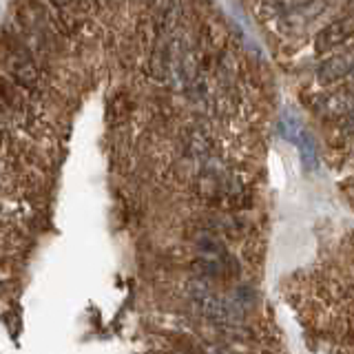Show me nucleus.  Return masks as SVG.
<instances>
[{
	"instance_id": "20e7f679",
	"label": "nucleus",
	"mask_w": 354,
	"mask_h": 354,
	"mask_svg": "<svg viewBox=\"0 0 354 354\" xmlns=\"http://www.w3.org/2000/svg\"><path fill=\"white\" fill-rule=\"evenodd\" d=\"M182 151L188 162L202 164L213 155V140L202 127H186L182 131Z\"/></svg>"
},
{
	"instance_id": "f257e3e1",
	"label": "nucleus",
	"mask_w": 354,
	"mask_h": 354,
	"mask_svg": "<svg viewBox=\"0 0 354 354\" xmlns=\"http://www.w3.org/2000/svg\"><path fill=\"white\" fill-rule=\"evenodd\" d=\"M5 75L11 77L16 84L27 88L31 93H38L44 86V71L40 69V60L29 51V47L22 42L16 31L9 25L5 27Z\"/></svg>"
},
{
	"instance_id": "7ed1b4c3",
	"label": "nucleus",
	"mask_w": 354,
	"mask_h": 354,
	"mask_svg": "<svg viewBox=\"0 0 354 354\" xmlns=\"http://www.w3.org/2000/svg\"><path fill=\"white\" fill-rule=\"evenodd\" d=\"M350 36H354V11H346L341 18L335 22H330L328 27H324L317 33L315 49L317 53H330L337 47H341Z\"/></svg>"
},
{
	"instance_id": "6e6552de",
	"label": "nucleus",
	"mask_w": 354,
	"mask_h": 354,
	"mask_svg": "<svg viewBox=\"0 0 354 354\" xmlns=\"http://www.w3.org/2000/svg\"><path fill=\"white\" fill-rule=\"evenodd\" d=\"M337 122H339V131L343 136H354V109L348 111L346 115H341Z\"/></svg>"
},
{
	"instance_id": "f8f14e48",
	"label": "nucleus",
	"mask_w": 354,
	"mask_h": 354,
	"mask_svg": "<svg viewBox=\"0 0 354 354\" xmlns=\"http://www.w3.org/2000/svg\"><path fill=\"white\" fill-rule=\"evenodd\" d=\"M106 3H109V0H95V5H97V7H104Z\"/></svg>"
},
{
	"instance_id": "f03ea898",
	"label": "nucleus",
	"mask_w": 354,
	"mask_h": 354,
	"mask_svg": "<svg viewBox=\"0 0 354 354\" xmlns=\"http://www.w3.org/2000/svg\"><path fill=\"white\" fill-rule=\"evenodd\" d=\"M354 71V47L341 49L337 53L328 55V58L319 64L317 69V82L319 84H337L341 80H348V75Z\"/></svg>"
},
{
	"instance_id": "423d86ee",
	"label": "nucleus",
	"mask_w": 354,
	"mask_h": 354,
	"mask_svg": "<svg viewBox=\"0 0 354 354\" xmlns=\"http://www.w3.org/2000/svg\"><path fill=\"white\" fill-rule=\"evenodd\" d=\"M297 149H299V158H301V164L308 173L317 171L319 166V153H317V142L315 138L310 136L308 131L299 133V140H297Z\"/></svg>"
},
{
	"instance_id": "1a4fd4ad",
	"label": "nucleus",
	"mask_w": 354,
	"mask_h": 354,
	"mask_svg": "<svg viewBox=\"0 0 354 354\" xmlns=\"http://www.w3.org/2000/svg\"><path fill=\"white\" fill-rule=\"evenodd\" d=\"M147 3H149V7L155 11V14H160V11H164L166 7H171L175 0H147Z\"/></svg>"
},
{
	"instance_id": "39448f33",
	"label": "nucleus",
	"mask_w": 354,
	"mask_h": 354,
	"mask_svg": "<svg viewBox=\"0 0 354 354\" xmlns=\"http://www.w3.org/2000/svg\"><path fill=\"white\" fill-rule=\"evenodd\" d=\"M315 109L321 115L339 120L341 115H346L348 111L354 109V91H350V88H341V91H335V93L319 95L315 100Z\"/></svg>"
},
{
	"instance_id": "0eeeda50",
	"label": "nucleus",
	"mask_w": 354,
	"mask_h": 354,
	"mask_svg": "<svg viewBox=\"0 0 354 354\" xmlns=\"http://www.w3.org/2000/svg\"><path fill=\"white\" fill-rule=\"evenodd\" d=\"M47 3L53 5V9L60 14V18L64 20L66 31H71V27H73V14H75V3H73V0H47Z\"/></svg>"
},
{
	"instance_id": "9d476101",
	"label": "nucleus",
	"mask_w": 354,
	"mask_h": 354,
	"mask_svg": "<svg viewBox=\"0 0 354 354\" xmlns=\"http://www.w3.org/2000/svg\"><path fill=\"white\" fill-rule=\"evenodd\" d=\"M73 3H75V11H91L97 7L95 0H73Z\"/></svg>"
},
{
	"instance_id": "9b49d317",
	"label": "nucleus",
	"mask_w": 354,
	"mask_h": 354,
	"mask_svg": "<svg viewBox=\"0 0 354 354\" xmlns=\"http://www.w3.org/2000/svg\"><path fill=\"white\" fill-rule=\"evenodd\" d=\"M348 84H350V86L354 88V71H352V73L348 75Z\"/></svg>"
}]
</instances>
